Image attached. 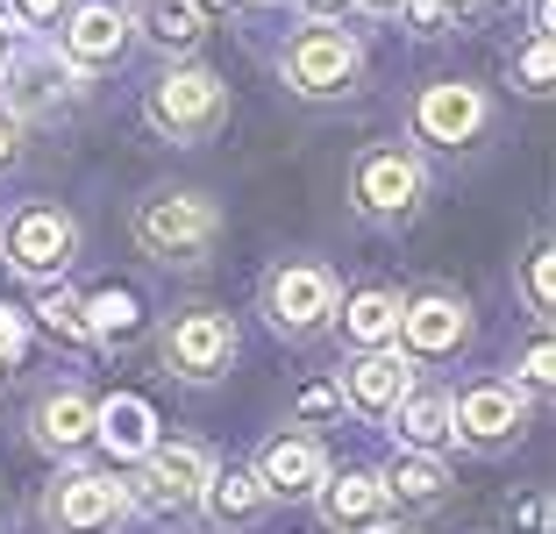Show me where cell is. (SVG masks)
<instances>
[{"instance_id":"1","label":"cell","mask_w":556,"mask_h":534,"mask_svg":"<svg viewBox=\"0 0 556 534\" xmlns=\"http://www.w3.org/2000/svg\"><path fill=\"white\" fill-rule=\"evenodd\" d=\"M143 114H150V129H157L164 143H207V136L229 122V79L207 72V65H172L150 86Z\"/></svg>"},{"instance_id":"2","label":"cell","mask_w":556,"mask_h":534,"mask_svg":"<svg viewBox=\"0 0 556 534\" xmlns=\"http://www.w3.org/2000/svg\"><path fill=\"white\" fill-rule=\"evenodd\" d=\"M278 79L293 86L300 100H343L364 79V43L350 29H336V22H307L286 43V58H278Z\"/></svg>"},{"instance_id":"3","label":"cell","mask_w":556,"mask_h":534,"mask_svg":"<svg viewBox=\"0 0 556 534\" xmlns=\"http://www.w3.org/2000/svg\"><path fill=\"white\" fill-rule=\"evenodd\" d=\"M136 243L164 264H200L222 243V207L207 193H150L136 200Z\"/></svg>"},{"instance_id":"4","label":"cell","mask_w":556,"mask_h":534,"mask_svg":"<svg viewBox=\"0 0 556 534\" xmlns=\"http://www.w3.org/2000/svg\"><path fill=\"white\" fill-rule=\"evenodd\" d=\"M0 250H8V271L29 278V285H65L72 257H79V221H72L65 207H50V200H36V207H22L15 221L0 228Z\"/></svg>"},{"instance_id":"5","label":"cell","mask_w":556,"mask_h":534,"mask_svg":"<svg viewBox=\"0 0 556 534\" xmlns=\"http://www.w3.org/2000/svg\"><path fill=\"white\" fill-rule=\"evenodd\" d=\"M336 307H343V285H336V271L314 264V257H293V264H278V271L264 278V321H271L286 342L321 335V328L336 321Z\"/></svg>"},{"instance_id":"6","label":"cell","mask_w":556,"mask_h":534,"mask_svg":"<svg viewBox=\"0 0 556 534\" xmlns=\"http://www.w3.org/2000/svg\"><path fill=\"white\" fill-rule=\"evenodd\" d=\"M214 478V456L200 449V442H150L143 470H136L129 485H122V506H136V513H186V506H200V492H207Z\"/></svg>"},{"instance_id":"7","label":"cell","mask_w":556,"mask_h":534,"mask_svg":"<svg viewBox=\"0 0 556 534\" xmlns=\"http://www.w3.org/2000/svg\"><path fill=\"white\" fill-rule=\"evenodd\" d=\"M79 72L43 43H15L8 50V65H0V100H8V122H50V114H65L79 100Z\"/></svg>"},{"instance_id":"8","label":"cell","mask_w":556,"mask_h":534,"mask_svg":"<svg viewBox=\"0 0 556 534\" xmlns=\"http://www.w3.org/2000/svg\"><path fill=\"white\" fill-rule=\"evenodd\" d=\"M164 364H172L186 385H214V378L236 364V321L222 307H186L179 321L164 328Z\"/></svg>"},{"instance_id":"9","label":"cell","mask_w":556,"mask_h":534,"mask_svg":"<svg viewBox=\"0 0 556 534\" xmlns=\"http://www.w3.org/2000/svg\"><path fill=\"white\" fill-rule=\"evenodd\" d=\"M421 186H428L421 157L400 150V143H371L357 157V171H350V193H357V207L371 214V221H400V214H414Z\"/></svg>"},{"instance_id":"10","label":"cell","mask_w":556,"mask_h":534,"mask_svg":"<svg viewBox=\"0 0 556 534\" xmlns=\"http://www.w3.org/2000/svg\"><path fill=\"white\" fill-rule=\"evenodd\" d=\"M129 8H122V0H79V8H72L65 15V29H58V58H65L72 72H108L122 58V50H129Z\"/></svg>"},{"instance_id":"11","label":"cell","mask_w":556,"mask_h":534,"mask_svg":"<svg viewBox=\"0 0 556 534\" xmlns=\"http://www.w3.org/2000/svg\"><path fill=\"white\" fill-rule=\"evenodd\" d=\"M464 335H471V307L457 292H421V300H400V342L393 349L407 364H428V356H457Z\"/></svg>"},{"instance_id":"12","label":"cell","mask_w":556,"mask_h":534,"mask_svg":"<svg viewBox=\"0 0 556 534\" xmlns=\"http://www.w3.org/2000/svg\"><path fill=\"white\" fill-rule=\"evenodd\" d=\"M122 513H129V506H122V485L100 478V470H72V478H58V485L43 492V520L58 534H108Z\"/></svg>"},{"instance_id":"13","label":"cell","mask_w":556,"mask_h":534,"mask_svg":"<svg viewBox=\"0 0 556 534\" xmlns=\"http://www.w3.org/2000/svg\"><path fill=\"white\" fill-rule=\"evenodd\" d=\"M485 122H492V100L478 93V86H464V79L421 86V100H414V129H421V143H442V150L478 143Z\"/></svg>"},{"instance_id":"14","label":"cell","mask_w":556,"mask_h":534,"mask_svg":"<svg viewBox=\"0 0 556 534\" xmlns=\"http://www.w3.org/2000/svg\"><path fill=\"white\" fill-rule=\"evenodd\" d=\"M450 428L471 449H507L528 428V392L521 385H471L464 399H450Z\"/></svg>"},{"instance_id":"15","label":"cell","mask_w":556,"mask_h":534,"mask_svg":"<svg viewBox=\"0 0 556 534\" xmlns=\"http://www.w3.org/2000/svg\"><path fill=\"white\" fill-rule=\"evenodd\" d=\"M264 485V499H314L328 478V456L314 435H300V428H286V435H271L257 449V470H250Z\"/></svg>"},{"instance_id":"16","label":"cell","mask_w":556,"mask_h":534,"mask_svg":"<svg viewBox=\"0 0 556 534\" xmlns=\"http://www.w3.org/2000/svg\"><path fill=\"white\" fill-rule=\"evenodd\" d=\"M414 378H421V371H414L400 349H364L357 364L343 371L336 392H343V406H357L364 421H393V406L414 392Z\"/></svg>"},{"instance_id":"17","label":"cell","mask_w":556,"mask_h":534,"mask_svg":"<svg viewBox=\"0 0 556 534\" xmlns=\"http://www.w3.org/2000/svg\"><path fill=\"white\" fill-rule=\"evenodd\" d=\"M314 506H321V520L336 534H371V527H386V513H393V492L378 485V470H343V478H321Z\"/></svg>"},{"instance_id":"18","label":"cell","mask_w":556,"mask_h":534,"mask_svg":"<svg viewBox=\"0 0 556 534\" xmlns=\"http://www.w3.org/2000/svg\"><path fill=\"white\" fill-rule=\"evenodd\" d=\"M29 435H36V449H50V456L86 449V442H93V399H86L79 385L43 392V399H36V414H29Z\"/></svg>"},{"instance_id":"19","label":"cell","mask_w":556,"mask_h":534,"mask_svg":"<svg viewBox=\"0 0 556 534\" xmlns=\"http://www.w3.org/2000/svg\"><path fill=\"white\" fill-rule=\"evenodd\" d=\"M386 428H393L400 449H421V456H442L450 442H457V428H450V399H442V392H421V385L393 406V421H386Z\"/></svg>"},{"instance_id":"20","label":"cell","mask_w":556,"mask_h":534,"mask_svg":"<svg viewBox=\"0 0 556 534\" xmlns=\"http://www.w3.org/2000/svg\"><path fill=\"white\" fill-rule=\"evenodd\" d=\"M336 314H343V335L357 342V356L364 349H393V342H400V292H386V285L350 292Z\"/></svg>"},{"instance_id":"21","label":"cell","mask_w":556,"mask_h":534,"mask_svg":"<svg viewBox=\"0 0 556 534\" xmlns=\"http://www.w3.org/2000/svg\"><path fill=\"white\" fill-rule=\"evenodd\" d=\"M200 506H207V520L214 527H257L264 513H271V499H264V485L250 478V470H214L207 478V492H200Z\"/></svg>"},{"instance_id":"22","label":"cell","mask_w":556,"mask_h":534,"mask_svg":"<svg viewBox=\"0 0 556 534\" xmlns=\"http://www.w3.org/2000/svg\"><path fill=\"white\" fill-rule=\"evenodd\" d=\"M129 22H143V36L157 50H172V58H193L207 43V22L193 15V0H143V15H129Z\"/></svg>"},{"instance_id":"23","label":"cell","mask_w":556,"mask_h":534,"mask_svg":"<svg viewBox=\"0 0 556 534\" xmlns=\"http://www.w3.org/2000/svg\"><path fill=\"white\" fill-rule=\"evenodd\" d=\"M378 485L393 492V506H435L442 485H450V470H442V456H421V449H400L393 463H386V478Z\"/></svg>"},{"instance_id":"24","label":"cell","mask_w":556,"mask_h":534,"mask_svg":"<svg viewBox=\"0 0 556 534\" xmlns=\"http://www.w3.org/2000/svg\"><path fill=\"white\" fill-rule=\"evenodd\" d=\"M93 435L122 456H150V414L143 399H115V406H93Z\"/></svg>"},{"instance_id":"25","label":"cell","mask_w":556,"mask_h":534,"mask_svg":"<svg viewBox=\"0 0 556 534\" xmlns=\"http://www.w3.org/2000/svg\"><path fill=\"white\" fill-rule=\"evenodd\" d=\"M86 335L108 342V349H129L143 335V314H136L129 292H100V300H86Z\"/></svg>"},{"instance_id":"26","label":"cell","mask_w":556,"mask_h":534,"mask_svg":"<svg viewBox=\"0 0 556 534\" xmlns=\"http://www.w3.org/2000/svg\"><path fill=\"white\" fill-rule=\"evenodd\" d=\"M36 321H43L58 342H72V349L93 342V335H86V300H79V292H65V285H50L43 300H36Z\"/></svg>"},{"instance_id":"27","label":"cell","mask_w":556,"mask_h":534,"mask_svg":"<svg viewBox=\"0 0 556 534\" xmlns=\"http://www.w3.org/2000/svg\"><path fill=\"white\" fill-rule=\"evenodd\" d=\"M549 72H556V58H549V36H535V43L514 58V79H521V93L528 100H542L549 93Z\"/></svg>"},{"instance_id":"28","label":"cell","mask_w":556,"mask_h":534,"mask_svg":"<svg viewBox=\"0 0 556 534\" xmlns=\"http://www.w3.org/2000/svg\"><path fill=\"white\" fill-rule=\"evenodd\" d=\"M528 307L549 314L556 307V264H549V236H535V250H528Z\"/></svg>"},{"instance_id":"29","label":"cell","mask_w":556,"mask_h":534,"mask_svg":"<svg viewBox=\"0 0 556 534\" xmlns=\"http://www.w3.org/2000/svg\"><path fill=\"white\" fill-rule=\"evenodd\" d=\"M336 414H343V392L328 385V378H321V385H307V392L293 399V421H300V428H321V421H336Z\"/></svg>"},{"instance_id":"30","label":"cell","mask_w":556,"mask_h":534,"mask_svg":"<svg viewBox=\"0 0 556 534\" xmlns=\"http://www.w3.org/2000/svg\"><path fill=\"white\" fill-rule=\"evenodd\" d=\"M79 0H0V15L8 22H29V29H43V22H65Z\"/></svg>"},{"instance_id":"31","label":"cell","mask_w":556,"mask_h":534,"mask_svg":"<svg viewBox=\"0 0 556 534\" xmlns=\"http://www.w3.org/2000/svg\"><path fill=\"white\" fill-rule=\"evenodd\" d=\"M549 364H556V356H549V335H535V342H528V356H521V385H528V392H549V385H556Z\"/></svg>"},{"instance_id":"32","label":"cell","mask_w":556,"mask_h":534,"mask_svg":"<svg viewBox=\"0 0 556 534\" xmlns=\"http://www.w3.org/2000/svg\"><path fill=\"white\" fill-rule=\"evenodd\" d=\"M400 15H407L414 36H442V29H450V0H407Z\"/></svg>"},{"instance_id":"33","label":"cell","mask_w":556,"mask_h":534,"mask_svg":"<svg viewBox=\"0 0 556 534\" xmlns=\"http://www.w3.org/2000/svg\"><path fill=\"white\" fill-rule=\"evenodd\" d=\"M15 356H22V314L0 307V378L15 371Z\"/></svg>"},{"instance_id":"34","label":"cell","mask_w":556,"mask_h":534,"mask_svg":"<svg viewBox=\"0 0 556 534\" xmlns=\"http://www.w3.org/2000/svg\"><path fill=\"white\" fill-rule=\"evenodd\" d=\"M15 164H22V122L0 114V171H15Z\"/></svg>"},{"instance_id":"35","label":"cell","mask_w":556,"mask_h":534,"mask_svg":"<svg viewBox=\"0 0 556 534\" xmlns=\"http://www.w3.org/2000/svg\"><path fill=\"white\" fill-rule=\"evenodd\" d=\"M521 534H549V499H542V492L521 499Z\"/></svg>"},{"instance_id":"36","label":"cell","mask_w":556,"mask_h":534,"mask_svg":"<svg viewBox=\"0 0 556 534\" xmlns=\"http://www.w3.org/2000/svg\"><path fill=\"white\" fill-rule=\"evenodd\" d=\"M300 8H307L314 22H336V15H343V8H350V0H300Z\"/></svg>"},{"instance_id":"37","label":"cell","mask_w":556,"mask_h":534,"mask_svg":"<svg viewBox=\"0 0 556 534\" xmlns=\"http://www.w3.org/2000/svg\"><path fill=\"white\" fill-rule=\"evenodd\" d=\"M350 8H364V15H400L407 0H350Z\"/></svg>"},{"instance_id":"38","label":"cell","mask_w":556,"mask_h":534,"mask_svg":"<svg viewBox=\"0 0 556 534\" xmlns=\"http://www.w3.org/2000/svg\"><path fill=\"white\" fill-rule=\"evenodd\" d=\"M8 50H15V22L0 15V65H8Z\"/></svg>"},{"instance_id":"39","label":"cell","mask_w":556,"mask_h":534,"mask_svg":"<svg viewBox=\"0 0 556 534\" xmlns=\"http://www.w3.org/2000/svg\"><path fill=\"white\" fill-rule=\"evenodd\" d=\"M222 8H229V0H193V15H200V22H214Z\"/></svg>"},{"instance_id":"40","label":"cell","mask_w":556,"mask_h":534,"mask_svg":"<svg viewBox=\"0 0 556 534\" xmlns=\"http://www.w3.org/2000/svg\"><path fill=\"white\" fill-rule=\"evenodd\" d=\"M371 534H407V527H371Z\"/></svg>"},{"instance_id":"41","label":"cell","mask_w":556,"mask_h":534,"mask_svg":"<svg viewBox=\"0 0 556 534\" xmlns=\"http://www.w3.org/2000/svg\"><path fill=\"white\" fill-rule=\"evenodd\" d=\"M450 8H471V0H450Z\"/></svg>"},{"instance_id":"42","label":"cell","mask_w":556,"mask_h":534,"mask_svg":"<svg viewBox=\"0 0 556 534\" xmlns=\"http://www.w3.org/2000/svg\"><path fill=\"white\" fill-rule=\"evenodd\" d=\"M257 8H278V0H257Z\"/></svg>"}]
</instances>
